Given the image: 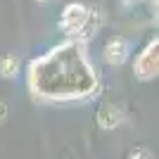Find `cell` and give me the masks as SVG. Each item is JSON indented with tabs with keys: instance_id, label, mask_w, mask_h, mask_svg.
Instances as JSON below:
<instances>
[{
	"instance_id": "cell-4",
	"label": "cell",
	"mask_w": 159,
	"mask_h": 159,
	"mask_svg": "<svg viewBox=\"0 0 159 159\" xmlns=\"http://www.w3.org/2000/svg\"><path fill=\"white\" fill-rule=\"evenodd\" d=\"M5 112H7V107H5V105H2V102H0V121L5 119Z\"/></svg>"
},
{
	"instance_id": "cell-1",
	"label": "cell",
	"mask_w": 159,
	"mask_h": 159,
	"mask_svg": "<svg viewBox=\"0 0 159 159\" xmlns=\"http://www.w3.org/2000/svg\"><path fill=\"white\" fill-rule=\"evenodd\" d=\"M95 86L81 43H64L31 66V88L48 98H79Z\"/></svg>"
},
{
	"instance_id": "cell-2",
	"label": "cell",
	"mask_w": 159,
	"mask_h": 159,
	"mask_svg": "<svg viewBox=\"0 0 159 159\" xmlns=\"http://www.w3.org/2000/svg\"><path fill=\"white\" fill-rule=\"evenodd\" d=\"M138 71L143 79H147V76H152L154 71H157V43L154 45H150L143 52V57L138 60Z\"/></svg>"
},
{
	"instance_id": "cell-3",
	"label": "cell",
	"mask_w": 159,
	"mask_h": 159,
	"mask_svg": "<svg viewBox=\"0 0 159 159\" xmlns=\"http://www.w3.org/2000/svg\"><path fill=\"white\" fill-rule=\"evenodd\" d=\"M131 159H152V157H150L147 150H135V152L131 154Z\"/></svg>"
}]
</instances>
